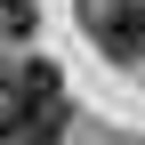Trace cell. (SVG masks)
I'll return each mask as SVG.
<instances>
[{"label": "cell", "instance_id": "3", "mask_svg": "<svg viewBox=\"0 0 145 145\" xmlns=\"http://www.w3.org/2000/svg\"><path fill=\"white\" fill-rule=\"evenodd\" d=\"M0 145H16V137H8V129H0Z\"/></svg>", "mask_w": 145, "mask_h": 145}, {"label": "cell", "instance_id": "2", "mask_svg": "<svg viewBox=\"0 0 145 145\" xmlns=\"http://www.w3.org/2000/svg\"><path fill=\"white\" fill-rule=\"evenodd\" d=\"M40 24V0H0V32H32Z\"/></svg>", "mask_w": 145, "mask_h": 145}, {"label": "cell", "instance_id": "1", "mask_svg": "<svg viewBox=\"0 0 145 145\" xmlns=\"http://www.w3.org/2000/svg\"><path fill=\"white\" fill-rule=\"evenodd\" d=\"M81 24L97 32V48H105V57L145 65V0H81Z\"/></svg>", "mask_w": 145, "mask_h": 145}]
</instances>
